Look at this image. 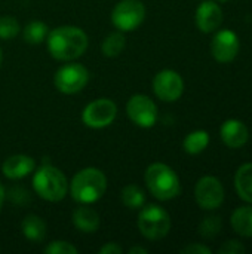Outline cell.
<instances>
[{"instance_id": "obj_10", "label": "cell", "mask_w": 252, "mask_h": 254, "mask_svg": "<svg viewBox=\"0 0 252 254\" xmlns=\"http://www.w3.org/2000/svg\"><path fill=\"white\" fill-rule=\"evenodd\" d=\"M128 118L141 128H151L157 121V106L154 101L143 94L132 95L126 104Z\"/></svg>"}, {"instance_id": "obj_13", "label": "cell", "mask_w": 252, "mask_h": 254, "mask_svg": "<svg viewBox=\"0 0 252 254\" xmlns=\"http://www.w3.org/2000/svg\"><path fill=\"white\" fill-rule=\"evenodd\" d=\"M223 24V9L217 1L206 0L196 9V25L202 33H212Z\"/></svg>"}, {"instance_id": "obj_8", "label": "cell", "mask_w": 252, "mask_h": 254, "mask_svg": "<svg viewBox=\"0 0 252 254\" xmlns=\"http://www.w3.org/2000/svg\"><path fill=\"white\" fill-rule=\"evenodd\" d=\"M116 116H117V106L110 98L94 100L82 112L83 124L94 129H101L111 125Z\"/></svg>"}, {"instance_id": "obj_16", "label": "cell", "mask_w": 252, "mask_h": 254, "mask_svg": "<svg viewBox=\"0 0 252 254\" xmlns=\"http://www.w3.org/2000/svg\"><path fill=\"white\" fill-rule=\"evenodd\" d=\"M73 225L83 234H94L98 231L100 228V216L98 213L88 207L86 204H80V207H77L73 211Z\"/></svg>"}, {"instance_id": "obj_21", "label": "cell", "mask_w": 252, "mask_h": 254, "mask_svg": "<svg viewBox=\"0 0 252 254\" xmlns=\"http://www.w3.org/2000/svg\"><path fill=\"white\" fill-rule=\"evenodd\" d=\"M125 46H126V37L123 31H114L102 40L101 51L104 57L114 58V57H119L125 51Z\"/></svg>"}, {"instance_id": "obj_15", "label": "cell", "mask_w": 252, "mask_h": 254, "mask_svg": "<svg viewBox=\"0 0 252 254\" xmlns=\"http://www.w3.org/2000/svg\"><path fill=\"white\" fill-rule=\"evenodd\" d=\"M36 168V161L28 155H13L1 164V173L9 180H21L31 174Z\"/></svg>"}, {"instance_id": "obj_11", "label": "cell", "mask_w": 252, "mask_h": 254, "mask_svg": "<svg viewBox=\"0 0 252 254\" xmlns=\"http://www.w3.org/2000/svg\"><path fill=\"white\" fill-rule=\"evenodd\" d=\"M153 92L159 100L174 103L184 92V80L174 70H162L153 79Z\"/></svg>"}, {"instance_id": "obj_27", "label": "cell", "mask_w": 252, "mask_h": 254, "mask_svg": "<svg viewBox=\"0 0 252 254\" xmlns=\"http://www.w3.org/2000/svg\"><path fill=\"white\" fill-rule=\"evenodd\" d=\"M245 252H247V247L238 240H229L217 250L218 254H242Z\"/></svg>"}, {"instance_id": "obj_4", "label": "cell", "mask_w": 252, "mask_h": 254, "mask_svg": "<svg viewBox=\"0 0 252 254\" xmlns=\"http://www.w3.org/2000/svg\"><path fill=\"white\" fill-rule=\"evenodd\" d=\"M33 188L42 199L58 202L65 198L68 192V182L61 170L53 165L45 164L34 173Z\"/></svg>"}, {"instance_id": "obj_24", "label": "cell", "mask_w": 252, "mask_h": 254, "mask_svg": "<svg viewBox=\"0 0 252 254\" xmlns=\"http://www.w3.org/2000/svg\"><path fill=\"white\" fill-rule=\"evenodd\" d=\"M221 228H223L221 217L220 216H209V217H205L201 222V225H199V234L205 240H212V238H215L220 234Z\"/></svg>"}, {"instance_id": "obj_2", "label": "cell", "mask_w": 252, "mask_h": 254, "mask_svg": "<svg viewBox=\"0 0 252 254\" xmlns=\"http://www.w3.org/2000/svg\"><path fill=\"white\" fill-rule=\"evenodd\" d=\"M68 190L77 204L91 205L104 196L107 190V177L98 168H83L73 177L68 185Z\"/></svg>"}, {"instance_id": "obj_6", "label": "cell", "mask_w": 252, "mask_h": 254, "mask_svg": "<svg viewBox=\"0 0 252 254\" xmlns=\"http://www.w3.org/2000/svg\"><path fill=\"white\" fill-rule=\"evenodd\" d=\"M146 19V6L141 0H122L111 12V22L119 31L137 30Z\"/></svg>"}, {"instance_id": "obj_26", "label": "cell", "mask_w": 252, "mask_h": 254, "mask_svg": "<svg viewBox=\"0 0 252 254\" xmlns=\"http://www.w3.org/2000/svg\"><path fill=\"white\" fill-rule=\"evenodd\" d=\"M45 253L48 254H77L79 250L67 243V241H52L50 244H48L45 247Z\"/></svg>"}, {"instance_id": "obj_33", "label": "cell", "mask_w": 252, "mask_h": 254, "mask_svg": "<svg viewBox=\"0 0 252 254\" xmlns=\"http://www.w3.org/2000/svg\"><path fill=\"white\" fill-rule=\"evenodd\" d=\"M215 1H218V3H226V1H229V0H215Z\"/></svg>"}, {"instance_id": "obj_25", "label": "cell", "mask_w": 252, "mask_h": 254, "mask_svg": "<svg viewBox=\"0 0 252 254\" xmlns=\"http://www.w3.org/2000/svg\"><path fill=\"white\" fill-rule=\"evenodd\" d=\"M19 30H21L19 22L13 16L9 15L0 16V39L3 40L13 39L15 36H18Z\"/></svg>"}, {"instance_id": "obj_23", "label": "cell", "mask_w": 252, "mask_h": 254, "mask_svg": "<svg viewBox=\"0 0 252 254\" xmlns=\"http://www.w3.org/2000/svg\"><path fill=\"white\" fill-rule=\"evenodd\" d=\"M49 33V28L42 21H31L24 28V40L30 45H39L43 40H46Z\"/></svg>"}, {"instance_id": "obj_20", "label": "cell", "mask_w": 252, "mask_h": 254, "mask_svg": "<svg viewBox=\"0 0 252 254\" xmlns=\"http://www.w3.org/2000/svg\"><path fill=\"white\" fill-rule=\"evenodd\" d=\"M209 144V134L203 129H198L190 132L184 141H183V147L189 155H199L202 153Z\"/></svg>"}, {"instance_id": "obj_32", "label": "cell", "mask_w": 252, "mask_h": 254, "mask_svg": "<svg viewBox=\"0 0 252 254\" xmlns=\"http://www.w3.org/2000/svg\"><path fill=\"white\" fill-rule=\"evenodd\" d=\"M1 61H3V54H1V48H0V65H1Z\"/></svg>"}, {"instance_id": "obj_18", "label": "cell", "mask_w": 252, "mask_h": 254, "mask_svg": "<svg viewBox=\"0 0 252 254\" xmlns=\"http://www.w3.org/2000/svg\"><path fill=\"white\" fill-rule=\"evenodd\" d=\"M230 225L238 235L252 238V207H238L230 217Z\"/></svg>"}, {"instance_id": "obj_30", "label": "cell", "mask_w": 252, "mask_h": 254, "mask_svg": "<svg viewBox=\"0 0 252 254\" xmlns=\"http://www.w3.org/2000/svg\"><path fill=\"white\" fill-rule=\"evenodd\" d=\"M128 253L129 254H147L149 253V250H147V249H144V247H131V249L128 250Z\"/></svg>"}, {"instance_id": "obj_1", "label": "cell", "mask_w": 252, "mask_h": 254, "mask_svg": "<svg viewBox=\"0 0 252 254\" xmlns=\"http://www.w3.org/2000/svg\"><path fill=\"white\" fill-rule=\"evenodd\" d=\"M49 54L58 61H73L82 57L89 45L88 34L76 25H62L50 30L46 37Z\"/></svg>"}, {"instance_id": "obj_5", "label": "cell", "mask_w": 252, "mask_h": 254, "mask_svg": "<svg viewBox=\"0 0 252 254\" xmlns=\"http://www.w3.org/2000/svg\"><path fill=\"white\" fill-rule=\"evenodd\" d=\"M138 229L141 235L150 241L162 240L171 231V217L165 208L156 204L141 207L138 214Z\"/></svg>"}, {"instance_id": "obj_9", "label": "cell", "mask_w": 252, "mask_h": 254, "mask_svg": "<svg viewBox=\"0 0 252 254\" xmlns=\"http://www.w3.org/2000/svg\"><path fill=\"white\" fill-rule=\"evenodd\" d=\"M195 199L202 210H217L224 202V188L214 176L202 177L195 186Z\"/></svg>"}, {"instance_id": "obj_12", "label": "cell", "mask_w": 252, "mask_h": 254, "mask_svg": "<svg viewBox=\"0 0 252 254\" xmlns=\"http://www.w3.org/2000/svg\"><path fill=\"white\" fill-rule=\"evenodd\" d=\"M239 37L235 31L232 30H220L217 31V34L214 36L212 42H211V52L212 57L218 61V63H232L238 54H239Z\"/></svg>"}, {"instance_id": "obj_22", "label": "cell", "mask_w": 252, "mask_h": 254, "mask_svg": "<svg viewBox=\"0 0 252 254\" xmlns=\"http://www.w3.org/2000/svg\"><path fill=\"white\" fill-rule=\"evenodd\" d=\"M122 202L126 208L129 210H140L141 207H144L146 202V195L144 190L137 186V185H128L122 189L120 193Z\"/></svg>"}, {"instance_id": "obj_19", "label": "cell", "mask_w": 252, "mask_h": 254, "mask_svg": "<svg viewBox=\"0 0 252 254\" xmlns=\"http://www.w3.org/2000/svg\"><path fill=\"white\" fill-rule=\"evenodd\" d=\"M22 235L31 243H42L46 238V223L34 214L27 216L21 223Z\"/></svg>"}, {"instance_id": "obj_3", "label": "cell", "mask_w": 252, "mask_h": 254, "mask_svg": "<svg viewBox=\"0 0 252 254\" xmlns=\"http://www.w3.org/2000/svg\"><path fill=\"white\" fill-rule=\"evenodd\" d=\"M147 189L159 201H171L181 192V185L177 173L166 164H151L144 176Z\"/></svg>"}, {"instance_id": "obj_17", "label": "cell", "mask_w": 252, "mask_h": 254, "mask_svg": "<svg viewBox=\"0 0 252 254\" xmlns=\"http://www.w3.org/2000/svg\"><path fill=\"white\" fill-rule=\"evenodd\" d=\"M235 188L242 201L252 204V162L244 164L238 168L235 176Z\"/></svg>"}, {"instance_id": "obj_7", "label": "cell", "mask_w": 252, "mask_h": 254, "mask_svg": "<svg viewBox=\"0 0 252 254\" xmlns=\"http://www.w3.org/2000/svg\"><path fill=\"white\" fill-rule=\"evenodd\" d=\"M89 82V71L83 64L70 63L59 67L55 73L53 83L56 89L62 94H77Z\"/></svg>"}, {"instance_id": "obj_29", "label": "cell", "mask_w": 252, "mask_h": 254, "mask_svg": "<svg viewBox=\"0 0 252 254\" xmlns=\"http://www.w3.org/2000/svg\"><path fill=\"white\" fill-rule=\"evenodd\" d=\"M122 247L117 243H107L100 249V254H122Z\"/></svg>"}, {"instance_id": "obj_14", "label": "cell", "mask_w": 252, "mask_h": 254, "mask_svg": "<svg viewBox=\"0 0 252 254\" xmlns=\"http://www.w3.org/2000/svg\"><path fill=\"white\" fill-rule=\"evenodd\" d=\"M220 135L223 143L230 149H241L248 143L250 131L248 127L239 119H229L221 125Z\"/></svg>"}, {"instance_id": "obj_31", "label": "cell", "mask_w": 252, "mask_h": 254, "mask_svg": "<svg viewBox=\"0 0 252 254\" xmlns=\"http://www.w3.org/2000/svg\"><path fill=\"white\" fill-rule=\"evenodd\" d=\"M3 201H4V189H3V185L0 183V211L3 207Z\"/></svg>"}, {"instance_id": "obj_28", "label": "cell", "mask_w": 252, "mask_h": 254, "mask_svg": "<svg viewBox=\"0 0 252 254\" xmlns=\"http://www.w3.org/2000/svg\"><path fill=\"white\" fill-rule=\"evenodd\" d=\"M183 254H211V249L209 247H206V246H203V244H189V246H186L184 249H181L180 250Z\"/></svg>"}]
</instances>
